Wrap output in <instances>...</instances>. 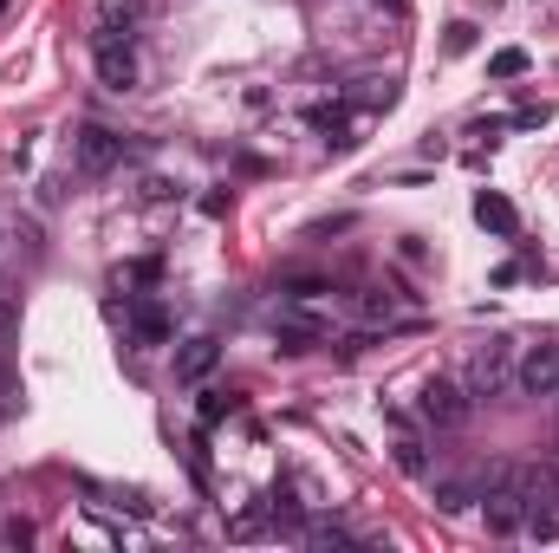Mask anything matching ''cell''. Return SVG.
<instances>
[{"mask_svg":"<svg viewBox=\"0 0 559 553\" xmlns=\"http://www.w3.org/2000/svg\"><path fill=\"white\" fill-rule=\"evenodd\" d=\"M92 72H98V85L131 92V85H138V46H131V33L98 26V33H92Z\"/></svg>","mask_w":559,"mask_h":553,"instance_id":"1","label":"cell"},{"mask_svg":"<svg viewBox=\"0 0 559 553\" xmlns=\"http://www.w3.org/2000/svg\"><path fill=\"white\" fill-rule=\"evenodd\" d=\"M508 385H514V345H501V339H495V345H481V352L468 358V372H462V391L481 404V398H501Z\"/></svg>","mask_w":559,"mask_h":553,"instance_id":"2","label":"cell"},{"mask_svg":"<svg viewBox=\"0 0 559 553\" xmlns=\"http://www.w3.org/2000/svg\"><path fill=\"white\" fill-rule=\"evenodd\" d=\"M417 416L436 423V430H462V423L475 416V398H468L455 378H429V385L417 391Z\"/></svg>","mask_w":559,"mask_h":553,"instance_id":"3","label":"cell"},{"mask_svg":"<svg viewBox=\"0 0 559 553\" xmlns=\"http://www.w3.org/2000/svg\"><path fill=\"white\" fill-rule=\"evenodd\" d=\"M72 156H79V169H85V176H111V169L124 163V138H118V131H105V125H85V131L72 138Z\"/></svg>","mask_w":559,"mask_h":553,"instance_id":"4","label":"cell"},{"mask_svg":"<svg viewBox=\"0 0 559 553\" xmlns=\"http://www.w3.org/2000/svg\"><path fill=\"white\" fill-rule=\"evenodd\" d=\"M514 385L527 398H559V345H527V358L514 365Z\"/></svg>","mask_w":559,"mask_h":553,"instance_id":"5","label":"cell"},{"mask_svg":"<svg viewBox=\"0 0 559 553\" xmlns=\"http://www.w3.org/2000/svg\"><path fill=\"white\" fill-rule=\"evenodd\" d=\"M527 508H559V469L547 462H527V469H514V482H508Z\"/></svg>","mask_w":559,"mask_h":553,"instance_id":"6","label":"cell"},{"mask_svg":"<svg viewBox=\"0 0 559 553\" xmlns=\"http://www.w3.org/2000/svg\"><path fill=\"white\" fill-rule=\"evenodd\" d=\"M215 358H222L215 339H182V345H176V378H182V385H202V378L215 372Z\"/></svg>","mask_w":559,"mask_h":553,"instance_id":"7","label":"cell"},{"mask_svg":"<svg viewBox=\"0 0 559 553\" xmlns=\"http://www.w3.org/2000/svg\"><path fill=\"white\" fill-rule=\"evenodd\" d=\"M274 339L286 345V352H306V345H319V339H325V319H312V313H280Z\"/></svg>","mask_w":559,"mask_h":553,"instance_id":"8","label":"cell"},{"mask_svg":"<svg viewBox=\"0 0 559 553\" xmlns=\"http://www.w3.org/2000/svg\"><path fill=\"white\" fill-rule=\"evenodd\" d=\"M475 222H481L488 235H514V228H521V215H514V202H508L501 189H481V196H475Z\"/></svg>","mask_w":559,"mask_h":553,"instance_id":"9","label":"cell"},{"mask_svg":"<svg viewBox=\"0 0 559 553\" xmlns=\"http://www.w3.org/2000/svg\"><path fill=\"white\" fill-rule=\"evenodd\" d=\"M306 125H312L325 143H352V138H345V131H352V111H345V105H312V111H306Z\"/></svg>","mask_w":559,"mask_h":553,"instance_id":"10","label":"cell"},{"mask_svg":"<svg viewBox=\"0 0 559 553\" xmlns=\"http://www.w3.org/2000/svg\"><path fill=\"white\" fill-rule=\"evenodd\" d=\"M131 332H138V345H169V313L143 299L138 313H131Z\"/></svg>","mask_w":559,"mask_h":553,"instance_id":"11","label":"cell"},{"mask_svg":"<svg viewBox=\"0 0 559 553\" xmlns=\"http://www.w3.org/2000/svg\"><path fill=\"white\" fill-rule=\"evenodd\" d=\"M143 20V0H98V26H111V33H131Z\"/></svg>","mask_w":559,"mask_h":553,"instance_id":"12","label":"cell"},{"mask_svg":"<svg viewBox=\"0 0 559 553\" xmlns=\"http://www.w3.org/2000/svg\"><path fill=\"white\" fill-rule=\"evenodd\" d=\"M488 72H495V79H521V72H527V52H521V46H501V52L488 59Z\"/></svg>","mask_w":559,"mask_h":553,"instance_id":"13","label":"cell"},{"mask_svg":"<svg viewBox=\"0 0 559 553\" xmlns=\"http://www.w3.org/2000/svg\"><path fill=\"white\" fill-rule=\"evenodd\" d=\"M429 495H436V508H442V515H462V508H468V502H475V495H468V489H462V482H436V489H429Z\"/></svg>","mask_w":559,"mask_h":553,"instance_id":"14","label":"cell"},{"mask_svg":"<svg viewBox=\"0 0 559 553\" xmlns=\"http://www.w3.org/2000/svg\"><path fill=\"white\" fill-rule=\"evenodd\" d=\"M235 404H241V398H222V391H202V404H195V411H202V423H222V416H235Z\"/></svg>","mask_w":559,"mask_h":553,"instance_id":"15","label":"cell"},{"mask_svg":"<svg viewBox=\"0 0 559 553\" xmlns=\"http://www.w3.org/2000/svg\"><path fill=\"white\" fill-rule=\"evenodd\" d=\"M391 456H397V469H404V475H423V443H417V436H397V449H391Z\"/></svg>","mask_w":559,"mask_h":553,"instance_id":"16","label":"cell"},{"mask_svg":"<svg viewBox=\"0 0 559 553\" xmlns=\"http://www.w3.org/2000/svg\"><path fill=\"white\" fill-rule=\"evenodd\" d=\"M391 313H397V293L391 286H371L365 293V319H391Z\"/></svg>","mask_w":559,"mask_h":553,"instance_id":"17","label":"cell"},{"mask_svg":"<svg viewBox=\"0 0 559 553\" xmlns=\"http://www.w3.org/2000/svg\"><path fill=\"white\" fill-rule=\"evenodd\" d=\"M514 125H521V131H540V125H547V105H527V111H514Z\"/></svg>","mask_w":559,"mask_h":553,"instance_id":"18","label":"cell"},{"mask_svg":"<svg viewBox=\"0 0 559 553\" xmlns=\"http://www.w3.org/2000/svg\"><path fill=\"white\" fill-rule=\"evenodd\" d=\"M475 46V26H449V52H468Z\"/></svg>","mask_w":559,"mask_h":553,"instance_id":"19","label":"cell"},{"mask_svg":"<svg viewBox=\"0 0 559 553\" xmlns=\"http://www.w3.org/2000/svg\"><path fill=\"white\" fill-rule=\"evenodd\" d=\"M13 332V306H7V293H0V339Z\"/></svg>","mask_w":559,"mask_h":553,"instance_id":"20","label":"cell"},{"mask_svg":"<svg viewBox=\"0 0 559 553\" xmlns=\"http://www.w3.org/2000/svg\"><path fill=\"white\" fill-rule=\"evenodd\" d=\"M7 391H13V378H7V365H0V398H7Z\"/></svg>","mask_w":559,"mask_h":553,"instance_id":"21","label":"cell"},{"mask_svg":"<svg viewBox=\"0 0 559 553\" xmlns=\"http://www.w3.org/2000/svg\"><path fill=\"white\" fill-rule=\"evenodd\" d=\"M7 7H13V0H0V13H7Z\"/></svg>","mask_w":559,"mask_h":553,"instance_id":"22","label":"cell"},{"mask_svg":"<svg viewBox=\"0 0 559 553\" xmlns=\"http://www.w3.org/2000/svg\"><path fill=\"white\" fill-rule=\"evenodd\" d=\"M384 7H397V0H384Z\"/></svg>","mask_w":559,"mask_h":553,"instance_id":"23","label":"cell"}]
</instances>
